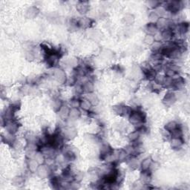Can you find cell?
<instances>
[{
    "mask_svg": "<svg viewBox=\"0 0 190 190\" xmlns=\"http://www.w3.org/2000/svg\"><path fill=\"white\" fill-rule=\"evenodd\" d=\"M163 45L161 44V42H154L153 44L151 45V49H152V52L153 53H157L160 52V51L161 50V48Z\"/></svg>",
    "mask_w": 190,
    "mask_h": 190,
    "instance_id": "cell-24",
    "label": "cell"
},
{
    "mask_svg": "<svg viewBox=\"0 0 190 190\" xmlns=\"http://www.w3.org/2000/svg\"><path fill=\"white\" fill-rule=\"evenodd\" d=\"M82 87H83V91L84 92L87 94L93 93L94 91V84L92 81L87 79V80L84 81L82 83Z\"/></svg>",
    "mask_w": 190,
    "mask_h": 190,
    "instance_id": "cell-8",
    "label": "cell"
},
{
    "mask_svg": "<svg viewBox=\"0 0 190 190\" xmlns=\"http://www.w3.org/2000/svg\"><path fill=\"white\" fill-rule=\"evenodd\" d=\"M161 37L162 40H165V41H169L172 38L173 35H174V32L172 29L170 28H166L163 29V30L162 31Z\"/></svg>",
    "mask_w": 190,
    "mask_h": 190,
    "instance_id": "cell-11",
    "label": "cell"
},
{
    "mask_svg": "<svg viewBox=\"0 0 190 190\" xmlns=\"http://www.w3.org/2000/svg\"><path fill=\"white\" fill-rule=\"evenodd\" d=\"M50 166H45V165H41L38 167L37 170V174L40 178H47L49 175L50 172Z\"/></svg>",
    "mask_w": 190,
    "mask_h": 190,
    "instance_id": "cell-5",
    "label": "cell"
},
{
    "mask_svg": "<svg viewBox=\"0 0 190 190\" xmlns=\"http://www.w3.org/2000/svg\"><path fill=\"white\" fill-rule=\"evenodd\" d=\"M39 13V11L37 8H34V7H31V8H29L27 11V16L28 18H33L35 16H37V14Z\"/></svg>",
    "mask_w": 190,
    "mask_h": 190,
    "instance_id": "cell-25",
    "label": "cell"
},
{
    "mask_svg": "<svg viewBox=\"0 0 190 190\" xmlns=\"http://www.w3.org/2000/svg\"><path fill=\"white\" fill-rule=\"evenodd\" d=\"M81 116L80 111L77 108H71L69 112V119L71 121H75Z\"/></svg>",
    "mask_w": 190,
    "mask_h": 190,
    "instance_id": "cell-15",
    "label": "cell"
},
{
    "mask_svg": "<svg viewBox=\"0 0 190 190\" xmlns=\"http://www.w3.org/2000/svg\"><path fill=\"white\" fill-rule=\"evenodd\" d=\"M159 19V16L156 14V13L155 11H152L150 12V13L149 14V23H153L155 24L157 22Z\"/></svg>",
    "mask_w": 190,
    "mask_h": 190,
    "instance_id": "cell-30",
    "label": "cell"
},
{
    "mask_svg": "<svg viewBox=\"0 0 190 190\" xmlns=\"http://www.w3.org/2000/svg\"><path fill=\"white\" fill-rule=\"evenodd\" d=\"M178 127H179V124L177 123V122H175V121H170V122L166 123L164 128H166V129L167 130V131H169V132H173L174 129L178 128Z\"/></svg>",
    "mask_w": 190,
    "mask_h": 190,
    "instance_id": "cell-20",
    "label": "cell"
},
{
    "mask_svg": "<svg viewBox=\"0 0 190 190\" xmlns=\"http://www.w3.org/2000/svg\"><path fill=\"white\" fill-rule=\"evenodd\" d=\"M5 142L8 144H14L16 142V137H15L14 134L8 133L6 136L5 137Z\"/></svg>",
    "mask_w": 190,
    "mask_h": 190,
    "instance_id": "cell-26",
    "label": "cell"
},
{
    "mask_svg": "<svg viewBox=\"0 0 190 190\" xmlns=\"http://www.w3.org/2000/svg\"><path fill=\"white\" fill-rule=\"evenodd\" d=\"M70 106L71 108H77L80 106V100L77 98H74L70 101Z\"/></svg>",
    "mask_w": 190,
    "mask_h": 190,
    "instance_id": "cell-36",
    "label": "cell"
},
{
    "mask_svg": "<svg viewBox=\"0 0 190 190\" xmlns=\"http://www.w3.org/2000/svg\"><path fill=\"white\" fill-rule=\"evenodd\" d=\"M83 177H84V174H83V173L81 172H77L76 174H75L74 178V180L77 181V182H80V181L83 179Z\"/></svg>",
    "mask_w": 190,
    "mask_h": 190,
    "instance_id": "cell-42",
    "label": "cell"
},
{
    "mask_svg": "<svg viewBox=\"0 0 190 190\" xmlns=\"http://www.w3.org/2000/svg\"><path fill=\"white\" fill-rule=\"evenodd\" d=\"M155 11L156 13V14L159 16V18L165 17L166 14V12H167V11L165 9L164 7H163L162 5H159L157 8H155V11Z\"/></svg>",
    "mask_w": 190,
    "mask_h": 190,
    "instance_id": "cell-21",
    "label": "cell"
},
{
    "mask_svg": "<svg viewBox=\"0 0 190 190\" xmlns=\"http://www.w3.org/2000/svg\"><path fill=\"white\" fill-rule=\"evenodd\" d=\"M152 163V157H146V158L143 159L141 163L140 164V166L141 167L142 171H146L150 169Z\"/></svg>",
    "mask_w": 190,
    "mask_h": 190,
    "instance_id": "cell-13",
    "label": "cell"
},
{
    "mask_svg": "<svg viewBox=\"0 0 190 190\" xmlns=\"http://www.w3.org/2000/svg\"><path fill=\"white\" fill-rule=\"evenodd\" d=\"M23 183V179L21 177H16L13 178V184L15 186H19Z\"/></svg>",
    "mask_w": 190,
    "mask_h": 190,
    "instance_id": "cell-43",
    "label": "cell"
},
{
    "mask_svg": "<svg viewBox=\"0 0 190 190\" xmlns=\"http://www.w3.org/2000/svg\"><path fill=\"white\" fill-rule=\"evenodd\" d=\"M52 75L54 79H56V81H57V82L61 83V84L66 82V74H65V71L62 69H61V68H54L52 72Z\"/></svg>",
    "mask_w": 190,
    "mask_h": 190,
    "instance_id": "cell-2",
    "label": "cell"
},
{
    "mask_svg": "<svg viewBox=\"0 0 190 190\" xmlns=\"http://www.w3.org/2000/svg\"><path fill=\"white\" fill-rule=\"evenodd\" d=\"M160 133H161L162 138H163L165 140H168L171 139L172 138L171 132L167 131L166 128H163V129L160 130Z\"/></svg>",
    "mask_w": 190,
    "mask_h": 190,
    "instance_id": "cell-32",
    "label": "cell"
},
{
    "mask_svg": "<svg viewBox=\"0 0 190 190\" xmlns=\"http://www.w3.org/2000/svg\"><path fill=\"white\" fill-rule=\"evenodd\" d=\"M77 135V131L74 126L68 127L64 132V136L68 140H73Z\"/></svg>",
    "mask_w": 190,
    "mask_h": 190,
    "instance_id": "cell-6",
    "label": "cell"
},
{
    "mask_svg": "<svg viewBox=\"0 0 190 190\" xmlns=\"http://www.w3.org/2000/svg\"><path fill=\"white\" fill-rule=\"evenodd\" d=\"M154 42H155V39H154V37L152 36V35L147 34L145 37L144 40H143V43L146 45H152L154 43Z\"/></svg>",
    "mask_w": 190,
    "mask_h": 190,
    "instance_id": "cell-34",
    "label": "cell"
},
{
    "mask_svg": "<svg viewBox=\"0 0 190 190\" xmlns=\"http://www.w3.org/2000/svg\"><path fill=\"white\" fill-rule=\"evenodd\" d=\"M69 107L68 106H63L60 108V109L59 110V116L60 117L62 120H65V119L68 118L69 117V112H70Z\"/></svg>",
    "mask_w": 190,
    "mask_h": 190,
    "instance_id": "cell-9",
    "label": "cell"
},
{
    "mask_svg": "<svg viewBox=\"0 0 190 190\" xmlns=\"http://www.w3.org/2000/svg\"><path fill=\"white\" fill-rule=\"evenodd\" d=\"M86 99L90 101V103H91L92 106H97L99 103L98 97H97V95L94 94V92L93 93L88 94V96L87 97H86Z\"/></svg>",
    "mask_w": 190,
    "mask_h": 190,
    "instance_id": "cell-22",
    "label": "cell"
},
{
    "mask_svg": "<svg viewBox=\"0 0 190 190\" xmlns=\"http://www.w3.org/2000/svg\"><path fill=\"white\" fill-rule=\"evenodd\" d=\"M183 144H184V141L182 138H171L170 146L173 149H175V150L181 149Z\"/></svg>",
    "mask_w": 190,
    "mask_h": 190,
    "instance_id": "cell-7",
    "label": "cell"
},
{
    "mask_svg": "<svg viewBox=\"0 0 190 190\" xmlns=\"http://www.w3.org/2000/svg\"><path fill=\"white\" fill-rule=\"evenodd\" d=\"M75 94H76L77 96H79V95L82 94L84 91H83V87H82V84H77L76 86H75L74 89Z\"/></svg>",
    "mask_w": 190,
    "mask_h": 190,
    "instance_id": "cell-38",
    "label": "cell"
},
{
    "mask_svg": "<svg viewBox=\"0 0 190 190\" xmlns=\"http://www.w3.org/2000/svg\"><path fill=\"white\" fill-rule=\"evenodd\" d=\"M145 31L147 33V34L154 36V35L156 34L158 32V28H157L156 24L149 23L145 27Z\"/></svg>",
    "mask_w": 190,
    "mask_h": 190,
    "instance_id": "cell-10",
    "label": "cell"
},
{
    "mask_svg": "<svg viewBox=\"0 0 190 190\" xmlns=\"http://www.w3.org/2000/svg\"><path fill=\"white\" fill-rule=\"evenodd\" d=\"M39 163L35 160L34 158L29 159L28 162V169L31 172H37V169L40 166H39Z\"/></svg>",
    "mask_w": 190,
    "mask_h": 190,
    "instance_id": "cell-16",
    "label": "cell"
},
{
    "mask_svg": "<svg viewBox=\"0 0 190 190\" xmlns=\"http://www.w3.org/2000/svg\"><path fill=\"white\" fill-rule=\"evenodd\" d=\"M34 159L37 160V162L39 163V164H43V163L45 162V155H43L42 152H38V153H36L35 155Z\"/></svg>",
    "mask_w": 190,
    "mask_h": 190,
    "instance_id": "cell-33",
    "label": "cell"
},
{
    "mask_svg": "<svg viewBox=\"0 0 190 190\" xmlns=\"http://www.w3.org/2000/svg\"><path fill=\"white\" fill-rule=\"evenodd\" d=\"M140 135V132L138 131H137V130H135L134 132H132L131 133L128 134V138L129 140V141H131L132 142H135L139 140Z\"/></svg>",
    "mask_w": 190,
    "mask_h": 190,
    "instance_id": "cell-19",
    "label": "cell"
},
{
    "mask_svg": "<svg viewBox=\"0 0 190 190\" xmlns=\"http://www.w3.org/2000/svg\"><path fill=\"white\" fill-rule=\"evenodd\" d=\"M172 138H182L183 132L181 128H178L174 129L173 132H171Z\"/></svg>",
    "mask_w": 190,
    "mask_h": 190,
    "instance_id": "cell-28",
    "label": "cell"
},
{
    "mask_svg": "<svg viewBox=\"0 0 190 190\" xmlns=\"http://www.w3.org/2000/svg\"><path fill=\"white\" fill-rule=\"evenodd\" d=\"M26 60H28V61L33 60H34V58H35V55H34V54H33V51H28V52H26Z\"/></svg>",
    "mask_w": 190,
    "mask_h": 190,
    "instance_id": "cell-39",
    "label": "cell"
},
{
    "mask_svg": "<svg viewBox=\"0 0 190 190\" xmlns=\"http://www.w3.org/2000/svg\"><path fill=\"white\" fill-rule=\"evenodd\" d=\"M62 106V101L60 99H54L51 103V107L55 111H59L60 108Z\"/></svg>",
    "mask_w": 190,
    "mask_h": 190,
    "instance_id": "cell-23",
    "label": "cell"
},
{
    "mask_svg": "<svg viewBox=\"0 0 190 190\" xmlns=\"http://www.w3.org/2000/svg\"><path fill=\"white\" fill-rule=\"evenodd\" d=\"M151 181V174L149 173V170L142 171L140 174V181L143 184H149Z\"/></svg>",
    "mask_w": 190,
    "mask_h": 190,
    "instance_id": "cell-17",
    "label": "cell"
},
{
    "mask_svg": "<svg viewBox=\"0 0 190 190\" xmlns=\"http://www.w3.org/2000/svg\"><path fill=\"white\" fill-rule=\"evenodd\" d=\"M147 3V5H149L150 8H156L157 6H159L160 5V2H158V1H149V2H146Z\"/></svg>",
    "mask_w": 190,
    "mask_h": 190,
    "instance_id": "cell-41",
    "label": "cell"
},
{
    "mask_svg": "<svg viewBox=\"0 0 190 190\" xmlns=\"http://www.w3.org/2000/svg\"><path fill=\"white\" fill-rule=\"evenodd\" d=\"M77 10L81 14H85L89 11V5L86 2H79L77 5Z\"/></svg>",
    "mask_w": 190,
    "mask_h": 190,
    "instance_id": "cell-14",
    "label": "cell"
},
{
    "mask_svg": "<svg viewBox=\"0 0 190 190\" xmlns=\"http://www.w3.org/2000/svg\"><path fill=\"white\" fill-rule=\"evenodd\" d=\"M169 25V22L166 17H160L159 18L157 22H156V26H157L158 29H166L168 28Z\"/></svg>",
    "mask_w": 190,
    "mask_h": 190,
    "instance_id": "cell-12",
    "label": "cell"
},
{
    "mask_svg": "<svg viewBox=\"0 0 190 190\" xmlns=\"http://www.w3.org/2000/svg\"><path fill=\"white\" fill-rule=\"evenodd\" d=\"M128 165L130 168L132 169H137L139 168L140 166L139 162L138 161L137 159H135V158H132L131 159V160H128Z\"/></svg>",
    "mask_w": 190,
    "mask_h": 190,
    "instance_id": "cell-27",
    "label": "cell"
},
{
    "mask_svg": "<svg viewBox=\"0 0 190 190\" xmlns=\"http://www.w3.org/2000/svg\"><path fill=\"white\" fill-rule=\"evenodd\" d=\"M123 19L124 22H125V24L128 25V26H129V25L133 24L134 22H135V16L132 14H131V13H128V14L125 15Z\"/></svg>",
    "mask_w": 190,
    "mask_h": 190,
    "instance_id": "cell-29",
    "label": "cell"
},
{
    "mask_svg": "<svg viewBox=\"0 0 190 190\" xmlns=\"http://www.w3.org/2000/svg\"><path fill=\"white\" fill-rule=\"evenodd\" d=\"M91 106L92 104L87 99H83V100H80V106H79V107L82 110H84L86 111H90L91 108Z\"/></svg>",
    "mask_w": 190,
    "mask_h": 190,
    "instance_id": "cell-18",
    "label": "cell"
},
{
    "mask_svg": "<svg viewBox=\"0 0 190 190\" xmlns=\"http://www.w3.org/2000/svg\"><path fill=\"white\" fill-rule=\"evenodd\" d=\"M113 110H114V113L117 115L122 116L123 113V106L122 105H117L113 107Z\"/></svg>",
    "mask_w": 190,
    "mask_h": 190,
    "instance_id": "cell-37",
    "label": "cell"
},
{
    "mask_svg": "<svg viewBox=\"0 0 190 190\" xmlns=\"http://www.w3.org/2000/svg\"><path fill=\"white\" fill-rule=\"evenodd\" d=\"M128 117L129 122L134 125L142 123L146 120V114L142 111H132Z\"/></svg>",
    "mask_w": 190,
    "mask_h": 190,
    "instance_id": "cell-1",
    "label": "cell"
},
{
    "mask_svg": "<svg viewBox=\"0 0 190 190\" xmlns=\"http://www.w3.org/2000/svg\"><path fill=\"white\" fill-rule=\"evenodd\" d=\"M155 82H157V84L160 85H163L165 82V79H166V77L164 75L162 74H157L155 77Z\"/></svg>",
    "mask_w": 190,
    "mask_h": 190,
    "instance_id": "cell-35",
    "label": "cell"
},
{
    "mask_svg": "<svg viewBox=\"0 0 190 190\" xmlns=\"http://www.w3.org/2000/svg\"><path fill=\"white\" fill-rule=\"evenodd\" d=\"M5 128L8 131V133L15 134L19 129V125L16 121H8L5 123Z\"/></svg>",
    "mask_w": 190,
    "mask_h": 190,
    "instance_id": "cell-4",
    "label": "cell"
},
{
    "mask_svg": "<svg viewBox=\"0 0 190 190\" xmlns=\"http://www.w3.org/2000/svg\"><path fill=\"white\" fill-rule=\"evenodd\" d=\"M177 99H176V95L175 93L172 91H169L166 94V95L164 96L163 101L166 106H172L176 102Z\"/></svg>",
    "mask_w": 190,
    "mask_h": 190,
    "instance_id": "cell-3",
    "label": "cell"
},
{
    "mask_svg": "<svg viewBox=\"0 0 190 190\" xmlns=\"http://www.w3.org/2000/svg\"><path fill=\"white\" fill-rule=\"evenodd\" d=\"M61 184H62L60 182V180L59 179V177H54L51 180V185L52 186V187L54 189H59Z\"/></svg>",
    "mask_w": 190,
    "mask_h": 190,
    "instance_id": "cell-31",
    "label": "cell"
},
{
    "mask_svg": "<svg viewBox=\"0 0 190 190\" xmlns=\"http://www.w3.org/2000/svg\"><path fill=\"white\" fill-rule=\"evenodd\" d=\"M166 71V72H165V74H166V77L172 78L174 75L177 74V73H176V72H174V71H172V70L169 69V68H166V71Z\"/></svg>",
    "mask_w": 190,
    "mask_h": 190,
    "instance_id": "cell-40",
    "label": "cell"
}]
</instances>
